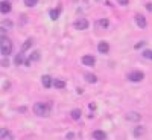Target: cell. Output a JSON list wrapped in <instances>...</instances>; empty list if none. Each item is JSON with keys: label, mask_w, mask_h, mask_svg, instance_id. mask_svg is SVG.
Instances as JSON below:
<instances>
[{"label": "cell", "mask_w": 152, "mask_h": 140, "mask_svg": "<svg viewBox=\"0 0 152 140\" xmlns=\"http://www.w3.org/2000/svg\"><path fill=\"white\" fill-rule=\"evenodd\" d=\"M97 2H99V0H97Z\"/></svg>", "instance_id": "f546056e"}, {"label": "cell", "mask_w": 152, "mask_h": 140, "mask_svg": "<svg viewBox=\"0 0 152 140\" xmlns=\"http://www.w3.org/2000/svg\"><path fill=\"white\" fill-rule=\"evenodd\" d=\"M0 9H2V14H8V12H11V3L9 2H2Z\"/></svg>", "instance_id": "7c38bea8"}, {"label": "cell", "mask_w": 152, "mask_h": 140, "mask_svg": "<svg viewBox=\"0 0 152 140\" xmlns=\"http://www.w3.org/2000/svg\"><path fill=\"white\" fill-rule=\"evenodd\" d=\"M3 26H8V28H11V26H12V23H11V21H6V23H3Z\"/></svg>", "instance_id": "83f0119b"}, {"label": "cell", "mask_w": 152, "mask_h": 140, "mask_svg": "<svg viewBox=\"0 0 152 140\" xmlns=\"http://www.w3.org/2000/svg\"><path fill=\"white\" fill-rule=\"evenodd\" d=\"M108 24H110V21L107 20V18H100V20H97V23H96V26L97 28H108Z\"/></svg>", "instance_id": "4fadbf2b"}, {"label": "cell", "mask_w": 152, "mask_h": 140, "mask_svg": "<svg viewBox=\"0 0 152 140\" xmlns=\"http://www.w3.org/2000/svg\"><path fill=\"white\" fill-rule=\"evenodd\" d=\"M59 12H61V9H59V8L52 9V11H50V18H52V20H56V18L59 17Z\"/></svg>", "instance_id": "ac0fdd59"}, {"label": "cell", "mask_w": 152, "mask_h": 140, "mask_svg": "<svg viewBox=\"0 0 152 140\" xmlns=\"http://www.w3.org/2000/svg\"><path fill=\"white\" fill-rule=\"evenodd\" d=\"M75 29H79V31H84V29H87L88 28V21L85 20V18H78L75 21Z\"/></svg>", "instance_id": "277c9868"}, {"label": "cell", "mask_w": 152, "mask_h": 140, "mask_svg": "<svg viewBox=\"0 0 152 140\" xmlns=\"http://www.w3.org/2000/svg\"><path fill=\"white\" fill-rule=\"evenodd\" d=\"M12 52V43L8 40V38L2 37V43H0V54L3 56H8Z\"/></svg>", "instance_id": "7a4b0ae2"}, {"label": "cell", "mask_w": 152, "mask_h": 140, "mask_svg": "<svg viewBox=\"0 0 152 140\" xmlns=\"http://www.w3.org/2000/svg\"><path fill=\"white\" fill-rule=\"evenodd\" d=\"M143 78H145V73H143V72H140V70H135V72L128 73V79H129V81H132V82H140Z\"/></svg>", "instance_id": "3957f363"}, {"label": "cell", "mask_w": 152, "mask_h": 140, "mask_svg": "<svg viewBox=\"0 0 152 140\" xmlns=\"http://www.w3.org/2000/svg\"><path fill=\"white\" fill-rule=\"evenodd\" d=\"M145 134V126H137V128L134 130V137H142Z\"/></svg>", "instance_id": "9a60e30c"}, {"label": "cell", "mask_w": 152, "mask_h": 140, "mask_svg": "<svg viewBox=\"0 0 152 140\" xmlns=\"http://www.w3.org/2000/svg\"><path fill=\"white\" fill-rule=\"evenodd\" d=\"M2 66H3V67H8V66H9V62H8V59H5V56H3V59H2Z\"/></svg>", "instance_id": "cb8c5ba5"}, {"label": "cell", "mask_w": 152, "mask_h": 140, "mask_svg": "<svg viewBox=\"0 0 152 140\" xmlns=\"http://www.w3.org/2000/svg\"><path fill=\"white\" fill-rule=\"evenodd\" d=\"M135 23H137L142 29H145V28H146V24H148V23H146V18H145L143 15H140V14H137V15H135Z\"/></svg>", "instance_id": "9c48e42d"}, {"label": "cell", "mask_w": 152, "mask_h": 140, "mask_svg": "<svg viewBox=\"0 0 152 140\" xmlns=\"http://www.w3.org/2000/svg\"><path fill=\"white\" fill-rule=\"evenodd\" d=\"M93 139H96V140H105V139H107V134H105L104 131L97 130V131L93 133Z\"/></svg>", "instance_id": "8fae6325"}, {"label": "cell", "mask_w": 152, "mask_h": 140, "mask_svg": "<svg viewBox=\"0 0 152 140\" xmlns=\"http://www.w3.org/2000/svg\"><path fill=\"white\" fill-rule=\"evenodd\" d=\"M126 119L131 120V122H138V120L142 119V114H138V113H135V111H131V113L126 114Z\"/></svg>", "instance_id": "52a82bcc"}, {"label": "cell", "mask_w": 152, "mask_h": 140, "mask_svg": "<svg viewBox=\"0 0 152 140\" xmlns=\"http://www.w3.org/2000/svg\"><path fill=\"white\" fill-rule=\"evenodd\" d=\"M41 82H43V87H44V88H50V87L53 85V79L50 78L49 75H44V76H43V78H41Z\"/></svg>", "instance_id": "8992f818"}, {"label": "cell", "mask_w": 152, "mask_h": 140, "mask_svg": "<svg viewBox=\"0 0 152 140\" xmlns=\"http://www.w3.org/2000/svg\"><path fill=\"white\" fill-rule=\"evenodd\" d=\"M40 58H41V54L38 52V50H35V52H32V54H31V56H29V61H31V62H32V61H38Z\"/></svg>", "instance_id": "e0dca14e"}, {"label": "cell", "mask_w": 152, "mask_h": 140, "mask_svg": "<svg viewBox=\"0 0 152 140\" xmlns=\"http://www.w3.org/2000/svg\"><path fill=\"white\" fill-rule=\"evenodd\" d=\"M70 116H72V119H75V120H78V119L81 117V110H79V108H75V110H72V113H70Z\"/></svg>", "instance_id": "2e32d148"}, {"label": "cell", "mask_w": 152, "mask_h": 140, "mask_svg": "<svg viewBox=\"0 0 152 140\" xmlns=\"http://www.w3.org/2000/svg\"><path fill=\"white\" fill-rule=\"evenodd\" d=\"M143 46H145V41H140V43L135 44V49H140V47H143Z\"/></svg>", "instance_id": "d4e9b609"}, {"label": "cell", "mask_w": 152, "mask_h": 140, "mask_svg": "<svg viewBox=\"0 0 152 140\" xmlns=\"http://www.w3.org/2000/svg\"><path fill=\"white\" fill-rule=\"evenodd\" d=\"M32 44H34V40H32V38H28V40L23 43V46H21V54H23V52H26L28 49H31Z\"/></svg>", "instance_id": "30bf717a"}, {"label": "cell", "mask_w": 152, "mask_h": 140, "mask_svg": "<svg viewBox=\"0 0 152 140\" xmlns=\"http://www.w3.org/2000/svg\"><path fill=\"white\" fill-rule=\"evenodd\" d=\"M53 87H56V88H64V87H66V82L61 81V79H55V81H53Z\"/></svg>", "instance_id": "d6986e66"}, {"label": "cell", "mask_w": 152, "mask_h": 140, "mask_svg": "<svg viewBox=\"0 0 152 140\" xmlns=\"http://www.w3.org/2000/svg\"><path fill=\"white\" fill-rule=\"evenodd\" d=\"M84 76H85V81H87V82H90V84H94V82L97 81V78H96L93 73H85Z\"/></svg>", "instance_id": "5bb4252c"}, {"label": "cell", "mask_w": 152, "mask_h": 140, "mask_svg": "<svg viewBox=\"0 0 152 140\" xmlns=\"http://www.w3.org/2000/svg\"><path fill=\"white\" fill-rule=\"evenodd\" d=\"M50 108H52V104L50 102H37L34 105V113L37 114V116H49L50 114Z\"/></svg>", "instance_id": "6da1fadb"}, {"label": "cell", "mask_w": 152, "mask_h": 140, "mask_svg": "<svg viewBox=\"0 0 152 140\" xmlns=\"http://www.w3.org/2000/svg\"><path fill=\"white\" fill-rule=\"evenodd\" d=\"M146 9H148V11H152V3H148V5H146Z\"/></svg>", "instance_id": "f1b7e54d"}, {"label": "cell", "mask_w": 152, "mask_h": 140, "mask_svg": "<svg viewBox=\"0 0 152 140\" xmlns=\"http://www.w3.org/2000/svg\"><path fill=\"white\" fill-rule=\"evenodd\" d=\"M117 2H119V5H128V0H117Z\"/></svg>", "instance_id": "484cf974"}, {"label": "cell", "mask_w": 152, "mask_h": 140, "mask_svg": "<svg viewBox=\"0 0 152 140\" xmlns=\"http://www.w3.org/2000/svg\"><path fill=\"white\" fill-rule=\"evenodd\" d=\"M73 137H75V134H73V133H69V134H67V139H69V140H72Z\"/></svg>", "instance_id": "4316f807"}, {"label": "cell", "mask_w": 152, "mask_h": 140, "mask_svg": "<svg viewBox=\"0 0 152 140\" xmlns=\"http://www.w3.org/2000/svg\"><path fill=\"white\" fill-rule=\"evenodd\" d=\"M94 62H96V59H94L93 55H84L82 56V64L84 66H94Z\"/></svg>", "instance_id": "5b68a950"}, {"label": "cell", "mask_w": 152, "mask_h": 140, "mask_svg": "<svg viewBox=\"0 0 152 140\" xmlns=\"http://www.w3.org/2000/svg\"><path fill=\"white\" fill-rule=\"evenodd\" d=\"M23 61H24V59H23V54H18V55H17V56L14 58V62H15L17 66H20Z\"/></svg>", "instance_id": "44dd1931"}, {"label": "cell", "mask_w": 152, "mask_h": 140, "mask_svg": "<svg viewBox=\"0 0 152 140\" xmlns=\"http://www.w3.org/2000/svg\"><path fill=\"white\" fill-rule=\"evenodd\" d=\"M143 56L148 58V59H152V50H145V52H143Z\"/></svg>", "instance_id": "603a6c76"}, {"label": "cell", "mask_w": 152, "mask_h": 140, "mask_svg": "<svg viewBox=\"0 0 152 140\" xmlns=\"http://www.w3.org/2000/svg\"><path fill=\"white\" fill-rule=\"evenodd\" d=\"M0 136H2V139H11V133L8 130H5V128L0 130Z\"/></svg>", "instance_id": "ffe728a7"}, {"label": "cell", "mask_w": 152, "mask_h": 140, "mask_svg": "<svg viewBox=\"0 0 152 140\" xmlns=\"http://www.w3.org/2000/svg\"><path fill=\"white\" fill-rule=\"evenodd\" d=\"M97 50H99L100 54H108V50H110L108 43H107V41H100V43L97 44Z\"/></svg>", "instance_id": "ba28073f"}, {"label": "cell", "mask_w": 152, "mask_h": 140, "mask_svg": "<svg viewBox=\"0 0 152 140\" xmlns=\"http://www.w3.org/2000/svg\"><path fill=\"white\" fill-rule=\"evenodd\" d=\"M38 0H24V3H26V6H35Z\"/></svg>", "instance_id": "7402d4cb"}]
</instances>
